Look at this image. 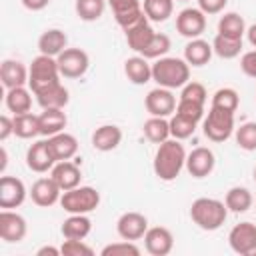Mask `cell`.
I'll return each instance as SVG.
<instances>
[{"instance_id":"4316f807","label":"cell","mask_w":256,"mask_h":256,"mask_svg":"<svg viewBox=\"0 0 256 256\" xmlns=\"http://www.w3.org/2000/svg\"><path fill=\"white\" fill-rule=\"evenodd\" d=\"M212 52H214L212 44H208V42L202 40V38H192V40L184 46V60H186L190 66H196V68H198V66H204V64L210 62Z\"/></svg>"},{"instance_id":"4dcf8cb0","label":"cell","mask_w":256,"mask_h":256,"mask_svg":"<svg viewBox=\"0 0 256 256\" xmlns=\"http://www.w3.org/2000/svg\"><path fill=\"white\" fill-rule=\"evenodd\" d=\"M224 204H226V208H228L230 212L240 214V212L250 210V206L254 204V196H252V192H250L248 188H244V186H234V188H230V190L226 192Z\"/></svg>"},{"instance_id":"f1b7e54d","label":"cell","mask_w":256,"mask_h":256,"mask_svg":"<svg viewBox=\"0 0 256 256\" xmlns=\"http://www.w3.org/2000/svg\"><path fill=\"white\" fill-rule=\"evenodd\" d=\"M124 74L132 84H146L152 80V66L144 56H132L124 62Z\"/></svg>"},{"instance_id":"836d02e7","label":"cell","mask_w":256,"mask_h":256,"mask_svg":"<svg viewBox=\"0 0 256 256\" xmlns=\"http://www.w3.org/2000/svg\"><path fill=\"white\" fill-rule=\"evenodd\" d=\"M14 134L18 138H36L40 136V120L36 114L32 112H24V114H16L14 116Z\"/></svg>"},{"instance_id":"ba28073f","label":"cell","mask_w":256,"mask_h":256,"mask_svg":"<svg viewBox=\"0 0 256 256\" xmlns=\"http://www.w3.org/2000/svg\"><path fill=\"white\" fill-rule=\"evenodd\" d=\"M230 248L240 256H250L256 252V224L240 222L228 234Z\"/></svg>"},{"instance_id":"816d5d0a","label":"cell","mask_w":256,"mask_h":256,"mask_svg":"<svg viewBox=\"0 0 256 256\" xmlns=\"http://www.w3.org/2000/svg\"><path fill=\"white\" fill-rule=\"evenodd\" d=\"M246 36H248V42L256 48V24H252V26L246 30Z\"/></svg>"},{"instance_id":"277c9868","label":"cell","mask_w":256,"mask_h":256,"mask_svg":"<svg viewBox=\"0 0 256 256\" xmlns=\"http://www.w3.org/2000/svg\"><path fill=\"white\" fill-rule=\"evenodd\" d=\"M60 70H58V62L52 56L40 54L32 60L30 68H28V88L32 90V94L40 92L42 88H48L56 82H60Z\"/></svg>"},{"instance_id":"c3c4849f","label":"cell","mask_w":256,"mask_h":256,"mask_svg":"<svg viewBox=\"0 0 256 256\" xmlns=\"http://www.w3.org/2000/svg\"><path fill=\"white\" fill-rule=\"evenodd\" d=\"M10 134H14V118H8L4 114L0 116V140H6Z\"/></svg>"},{"instance_id":"4fadbf2b","label":"cell","mask_w":256,"mask_h":256,"mask_svg":"<svg viewBox=\"0 0 256 256\" xmlns=\"http://www.w3.org/2000/svg\"><path fill=\"white\" fill-rule=\"evenodd\" d=\"M214 166H216V156L206 146H198V148H194L186 156V170L194 178H206V176H210L212 170H214Z\"/></svg>"},{"instance_id":"ffe728a7","label":"cell","mask_w":256,"mask_h":256,"mask_svg":"<svg viewBox=\"0 0 256 256\" xmlns=\"http://www.w3.org/2000/svg\"><path fill=\"white\" fill-rule=\"evenodd\" d=\"M154 34H156V32H154V28L150 26L148 16L140 18L136 24H132L130 28L124 30V36H126L128 46H130L134 52H138V54H142V52L146 50V46L152 42Z\"/></svg>"},{"instance_id":"8fae6325","label":"cell","mask_w":256,"mask_h":256,"mask_svg":"<svg viewBox=\"0 0 256 256\" xmlns=\"http://www.w3.org/2000/svg\"><path fill=\"white\" fill-rule=\"evenodd\" d=\"M26 186L16 176H2L0 178V208L12 210L18 208L26 200Z\"/></svg>"},{"instance_id":"52a82bcc","label":"cell","mask_w":256,"mask_h":256,"mask_svg":"<svg viewBox=\"0 0 256 256\" xmlns=\"http://www.w3.org/2000/svg\"><path fill=\"white\" fill-rule=\"evenodd\" d=\"M56 62L64 78H80L90 66V58L82 48H66L62 54L56 56Z\"/></svg>"},{"instance_id":"d4e9b609","label":"cell","mask_w":256,"mask_h":256,"mask_svg":"<svg viewBox=\"0 0 256 256\" xmlns=\"http://www.w3.org/2000/svg\"><path fill=\"white\" fill-rule=\"evenodd\" d=\"M40 120V136H54L62 132L68 124L64 108H44L42 114H38Z\"/></svg>"},{"instance_id":"db71d44e","label":"cell","mask_w":256,"mask_h":256,"mask_svg":"<svg viewBox=\"0 0 256 256\" xmlns=\"http://www.w3.org/2000/svg\"><path fill=\"white\" fill-rule=\"evenodd\" d=\"M254 180H256V168H254Z\"/></svg>"},{"instance_id":"f35d334b","label":"cell","mask_w":256,"mask_h":256,"mask_svg":"<svg viewBox=\"0 0 256 256\" xmlns=\"http://www.w3.org/2000/svg\"><path fill=\"white\" fill-rule=\"evenodd\" d=\"M168 122H170V136L176 138V140H186V138H190V136L196 132V124H198V122H194L192 118H186V116H182V114H178V112H174Z\"/></svg>"},{"instance_id":"7c38bea8","label":"cell","mask_w":256,"mask_h":256,"mask_svg":"<svg viewBox=\"0 0 256 256\" xmlns=\"http://www.w3.org/2000/svg\"><path fill=\"white\" fill-rule=\"evenodd\" d=\"M28 232L24 216H20L14 210H2L0 212V238L8 244L22 242Z\"/></svg>"},{"instance_id":"e0dca14e","label":"cell","mask_w":256,"mask_h":256,"mask_svg":"<svg viewBox=\"0 0 256 256\" xmlns=\"http://www.w3.org/2000/svg\"><path fill=\"white\" fill-rule=\"evenodd\" d=\"M60 196H62V190H60V186L54 182L52 176H48V178H38V180L32 184V188H30V198H32V202H34L36 206H40V208H50V206H54L56 202H60Z\"/></svg>"},{"instance_id":"ee69618b","label":"cell","mask_w":256,"mask_h":256,"mask_svg":"<svg viewBox=\"0 0 256 256\" xmlns=\"http://www.w3.org/2000/svg\"><path fill=\"white\" fill-rule=\"evenodd\" d=\"M64 256H92L94 250L84 242V240H70L64 238V244L60 246Z\"/></svg>"},{"instance_id":"83f0119b","label":"cell","mask_w":256,"mask_h":256,"mask_svg":"<svg viewBox=\"0 0 256 256\" xmlns=\"http://www.w3.org/2000/svg\"><path fill=\"white\" fill-rule=\"evenodd\" d=\"M34 96H36V102L42 108H64L68 104V100H70L68 90L62 86V82H56V84H52L48 88H42Z\"/></svg>"},{"instance_id":"7bdbcfd3","label":"cell","mask_w":256,"mask_h":256,"mask_svg":"<svg viewBox=\"0 0 256 256\" xmlns=\"http://www.w3.org/2000/svg\"><path fill=\"white\" fill-rule=\"evenodd\" d=\"M206 88L200 84V82H186L182 86V92H180V98L178 100H190V102H198V104H206Z\"/></svg>"},{"instance_id":"bcb514c9","label":"cell","mask_w":256,"mask_h":256,"mask_svg":"<svg viewBox=\"0 0 256 256\" xmlns=\"http://www.w3.org/2000/svg\"><path fill=\"white\" fill-rule=\"evenodd\" d=\"M240 68H242V72H244L246 76L256 78V50H250V52H246V54L242 56Z\"/></svg>"},{"instance_id":"44dd1931","label":"cell","mask_w":256,"mask_h":256,"mask_svg":"<svg viewBox=\"0 0 256 256\" xmlns=\"http://www.w3.org/2000/svg\"><path fill=\"white\" fill-rule=\"evenodd\" d=\"M48 146H50V152L54 156L56 162L60 160H70L76 156L78 152V140L76 136L68 134V132H58L54 136H48Z\"/></svg>"},{"instance_id":"d590c367","label":"cell","mask_w":256,"mask_h":256,"mask_svg":"<svg viewBox=\"0 0 256 256\" xmlns=\"http://www.w3.org/2000/svg\"><path fill=\"white\" fill-rule=\"evenodd\" d=\"M212 48H214L216 56H220L224 60H232V58H236L242 52V40L216 34V38L212 40Z\"/></svg>"},{"instance_id":"7a4b0ae2","label":"cell","mask_w":256,"mask_h":256,"mask_svg":"<svg viewBox=\"0 0 256 256\" xmlns=\"http://www.w3.org/2000/svg\"><path fill=\"white\" fill-rule=\"evenodd\" d=\"M152 80L168 90L182 88L190 80V64L184 58L162 56L152 64Z\"/></svg>"},{"instance_id":"5bb4252c","label":"cell","mask_w":256,"mask_h":256,"mask_svg":"<svg viewBox=\"0 0 256 256\" xmlns=\"http://www.w3.org/2000/svg\"><path fill=\"white\" fill-rule=\"evenodd\" d=\"M144 248L152 256H166L174 248V236L166 226H152L144 234Z\"/></svg>"},{"instance_id":"cb8c5ba5","label":"cell","mask_w":256,"mask_h":256,"mask_svg":"<svg viewBox=\"0 0 256 256\" xmlns=\"http://www.w3.org/2000/svg\"><path fill=\"white\" fill-rule=\"evenodd\" d=\"M66 44H68V36L60 28H48L38 38V50H40V54H46V56H52V58H56L58 54H62L66 50Z\"/></svg>"},{"instance_id":"681fc988","label":"cell","mask_w":256,"mask_h":256,"mask_svg":"<svg viewBox=\"0 0 256 256\" xmlns=\"http://www.w3.org/2000/svg\"><path fill=\"white\" fill-rule=\"evenodd\" d=\"M48 2H50V0H22L24 8H28V10H32V12L44 10V8L48 6Z\"/></svg>"},{"instance_id":"d6986e66","label":"cell","mask_w":256,"mask_h":256,"mask_svg":"<svg viewBox=\"0 0 256 256\" xmlns=\"http://www.w3.org/2000/svg\"><path fill=\"white\" fill-rule=\"evenodd\" d=\"M56 164L52 152H50V146H48V140H38L34 142L28 152H26V166L32 170V172H48L52 170V166Z\"/></svg>"},{"instance_id":"30bf717a","label":"cell","mask_w":256,"mask_h":256,"mask_svg":"<svg viewBox=\"0 0 256 256\" xmlns=\"http://www.w3.org/2000/svg\"><path fill=\"white\" fill-rule=\"evenodd\" d=\"M176 30L184 38H200L206 30V14L200 8H184L176 16Z\"/></svg>"},{"instance_id":"9c48e42d","label":"cell","mask_w":256,"mask_h":256,"mask_svg":"<svg viewBox=\"0 0 256 256\" xmlns=\"http://www.w3.org/2000/svg\"><path fill=\"white\" fill-rule=\"evenodd\" d=\"M176 96L172 94V90L168 88H154L146 94V100H144V106L148 110L150 116H162V118H168L176 112Z\"/></svg>"},{"instance_id":"11a10c76","label":"cell","mask_w":256,"mask_h":256,"mask_svg":"<svg viewBox=\"0 0 256 256\" xmlns=\"http://www.w3.org/2000/svg\"><path fill=\"white\" fill-rule=\"evenodd\" d=\"M254 254H256V252H254Z\"/></svg>"},{"instance_id":"f907efd6","label":"cell","mask_w":256,"mask_h":256,"mask_svg":"<svg viewBox=\"0 0 256 256\" xmlns=\"http://www.w3.org/2000/svg\"><path fill=\"white\" fill-rule=\"evenodd\" d=\"M58 254H62V250L60 248H54V246H42L36 252V256H58Z\"/></svg>"},{"instance_id":"e575fe53","label":"cell","mask_w":256,"mask_h":256,"mask_svg":"<svg viewBox=\"0 0 256 256\" xmlns=\"http://www.w3.org/2000/svg\"><path fill=\"white\" fill-rule=\"evenodd\" d=\"M144 14L152 22H166L174 12V0H144Z\"/></svg>"},{"instance_id":"b9f144b4","label":"cell","mask_w":256,"mask_h":256,"mask_svg":"<svg viewBox=\"0 0 256 256\" xmlns=\"http://www.w3.org/2000/svg\"><path fill=\"white\" fill-rule=\"evenodd\" d=\"M100 254L102 256H138L140 248L134 244V240H120L104 246Z\"/></svg>"},{"instance_id":"74e56055","label":"cell","mask_w":256,"mask_h":256,"mask_svg":"<svg viewBox=\"0 0 256 256\" xmlns=\"http://www.w3.org/2000/svg\"><path fill=\"white\" fill-rule=\"evenodd\" d=\"M240 106V96L234 88H218L212 96V108L224 110V112H236Z\"/></svg>"},{"instance_id":"6da1fadb","label":"cell","mask_w":256,"mask_h":256,"mask_svg":"<svg viewBox=\"0 0 256 256\" xmlns=\"http://www.w3.org/2000/svg\"><path fill=\"white\" fill-rule=\"evenodd\" d=\"M186 150L180 144V140L176 138H168L162 144H158V150L154 154V174L164 180V182H172L178 178V174L182 172V168L186 166Z\"/></svg>"},{"instance_id":"ab89813d","label":"cell","mask_w":256,"mask_h":256,"mask_svg":"<svg viewBox=\"0 0 256 256\" xmlns=\"http://www.w3.org/2000/svg\"><path fill=\"white\" fill-rule=\"evenodd\" d=\"M236 144L246 152L256 150V122H244L236 128Z\"/></svg>"},{"instance_id":"ac0fdd59","label":"cell","mask_w":256,"mask_h":256,"mask_svg":"<svg viewBox=\"0 0 256 256\" xmlns=\"http://www.w3.org/2000/svg\"><path fill=\"white\" fill-rule=\"evenodd\" d=\"M50 176L54 178V182L60 186L62 192L80 186V180H82V172H80L78 162H70V160L56 162L50 170Z\"/></svg>"},{"instance_id":"f5cc1de1","label":"cell","mask_w":256,"mask_h":256,"mask_svg":"<svg viewBox=\"0 0 256 256\" xmlns=\"http://www.w3.org/2000/svg\"><path fill=\"white\" fill-rule=\"evenodd\" d=\"M0 154H2V164H0V170H4V168H6V162H8V156H6V148H2V150H0Z\"/></svg>"},{"instance_id":"8d00e7d4","label":"cell","mask_w":256,"mask_h":256,"mask_svg":"<svg viewBox=\"0 0 256 256\" xmlns=\"http://www.w3.org/2000/svg\"><path fill=\"white\" fill-rule=\"evenodd\" d=\"M106 4H108L106 0H76L74 8H76V14H78L80 20L94 22L104 14Z\"/></svg>"},{"instance_id":"f546056e","label":"cell","mask_w":256,"mask_h":256,"mask_svg":"<svg viewBox=\"0 0 256 256\" xmlns=\"http://www.w3.org/2000/svg\"><path fill=\"white\" fill-rule=\"evenodd\" d=\"M32 90H26L24 86H16V88H10L6 90V108L16 116V114H24V112H30L32 108V96H30Z\"/></svg>"},{"instance_id":"484cf974","label":"cell","mask_w":256,"mask_h":256,"mask_svg":"<svg viewBox=\"0 0 256 256\" xmlns=\"http://www.w3.org/2000/svg\"><path fill=\"white\" fill-rule=\"evenodd\" d=\"M90 230H92V220L86 214H70L60 226L62 236L70 240H84L90 234Z\"/></svg>"},{"instance_id":"7402d4cb","label":"cell","mask_w":256,"mask_h":256,"mask_svg":"<svg viewBox=\"0 0 256 256\" xmlns=\"http://www.w3.org/2000/svg\"><path fill=\"white\" fill-rule=\"evenodd\" d=\"M122 142V130L116 124H102L92 132V146L98 152H110Z\"/></svg>"},{"instance_id":"d6a6232c","label":"cell","mask_w":256,"mask_h":256,"mask_svg":"<svg viewBox=\"0 0 256 256\" xmlns=\"http://www.w3.org/2000/svg\"><path fill=\"white\" fill-rule=\"evenodd\" d=\"M142 130H144V136L152 144H162L164 140L170 138V122L166 118H162V116H150L144 122Z\"/></svg>"},{"instance_id":"9a60e30c","label":"cell","mask_w":256,"mask_h":256,"mask_svg":"<svg viewBox=\"0 0 256 256\" xmlns=\"http://www.w3.org/2000/svg\"><path fill=\"white\" fill-rule=\"evenodd\" d=\"M148 230V218L140 212H124L116 222V232L122 240H140Z\"/></svg>"},{"instance_id":"5b68a950","label":"cell","mask_w":256,"mask_h":256,"mask_svg":"<svg viewBox=\"0 0 256 256\" xmlns=\"http://www.w3.org/2000/svg\"><path fill=\"white\" fill-rule=\"evenodd\" d=\"M100 204V192L92 186H76L72 190L62 192L60 206L68 214H88L96 210Z\"/></svg>"},{"instance_id":"603a6c76","label":"cell","mask_w":256,"mask_h":256,"mask_svg":"<svg viewBox=\"0 0 256 256\" xmlns=\"http://www.w3.org/2000/svg\"><path fill=\"white\" fill-rule=\"evenodd\" d=\"M0 80L6 90L28 84V68L20 60H4L0 66Z\"/></svg>"},{"instance_id":"60d3db41","label":"cell","mask_w":256,"mask_h":256,"mask_svg":"<svg viewBox=\"0 0 256 256\" xmlns=\"http://www.w3.org/2000/svg\"><path fill=\"white\" fill-rule=\"evenodd\" d=\"M170 46H172L170 38L166 34H162V32H156L154 38H152V42L146 46V50L140 56H144V58H156L158 60V58H162L170 50Z\"/></svg>"},{"instance_id":"f6af8a7d","label":"cell","mask_w":256,"mask_h":256,"mask_svg":"<svg viewBox=\"0 0 256 256\" xmlns=\"http://www.w3.org/2000/svg\"><path fill=\"white\" fill-rule=\"evenodd\" d=\"M176 112L182 114V116H186V118H192L194 122H200L202 116H204V104L190 102V100H178Z\"/></svg>"},{"instance_id":"1f68e13d","label":"cell","mask_w":256,"mask_h":256,"mask_svg":"<svg viewBox=\"0 0 256 256\" xmlns=\"http://www.w3.org/2000/svg\"><path fill=\"white\" fill-rule=\"evenodd\" d=\"M218 34L228 36V38L242 40V36L246 34L244 18H242L238 12H226V14L220 16V20H218Z\"/></svg>"},{"instance_id":"3957f363","label":"cell","mask_w":256,"mask_h":256,"mask_svg":"<svg viewBox=\"0 0 256 256\" xmlns=\"http://www.w3.org/2000/svg\"><path fill=\"white\" fill-rule=\"evenodd\" d=\"M226 216H228L226 204L216 198H196L190 206L192 222L206 232L218 230L226 222Z\"/></svg>"},{"instance_id":"2e32d148","label":"cell","mask_w":256,"mask_h":256,"mask_svg":"<svg viewBox=\"0 0 256 256\" xmlns=\"http://www.w3.org/2000/svg\"><path fill=\"white\" fill-rule=\"evenodd\" d=\"M106 2L110 4L114 18L122 30L130 28L132 24H136L140 18L146 16L140 0H106Z\"/></svg>"},{"instance_id":"7dc6e473","label":"cell","mask_w":256,"mask_h":256,"mask_svg":"<svg viewBox=\"0 0 256 256\" xmlns=\"http://www.w3.org/2000/svg\"><path fill=\"white\" fill-rule=\"evenodd\" d=\"M226 4H228V0H198V8L204 14H218L224 10Z\"/></svg>"},{"instance_id":"8992f818","label":"cell","mask_w":256,"mask_h":256,"mask_svg":"<svg viewBox=\"0 0 256 256\" xmlns=\"http://www.w3.org/2000/svg\"><path fill=\"white\" fill-rule=\"evenodd\" d=\"M202 130H204V136L208 140L224 142L234 132V114L210 106V112H208V116L202 122Z\"/></svg>"}]
</instances>
